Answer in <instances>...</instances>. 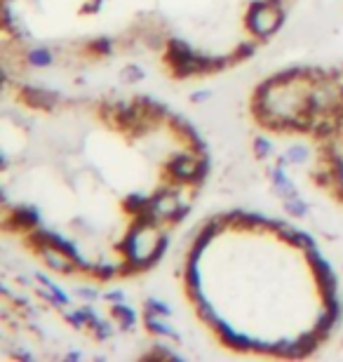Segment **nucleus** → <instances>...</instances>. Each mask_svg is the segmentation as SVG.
<instances>
[{"label":"nucleus","instance_id":"473e14b6","mask_svg":"<svg viewBox=\"0 0 343 362\" xmlns=\"http://www.w3.org/2000/svg\"><path fill=\"white\" fill-rule=\"evenodd\" d=\"M66 358H69V360H80V358H83V356H80V353H78V351H71V353H69V356H66Z\"/></svg>","mask_w":343,"mask_h":362},{"label":"nucleus","instance_id":"ddd939ff","mask_svg":"<svg viewBox=\"0 0 343 362\" xmlns=\"http://www.w3.org/2000/svg\"><path fill=\"white\" fill-rule=\"evenodd\" d=\"M198 264L200 262H191V259H188V264H186L184 278H186V292H188V296H195V294L202 292V275H200Z\"/></svg>","mask_w":343,"mask_h":362},{"label":"nucleus","instance_id":"cd10ccee","mask_svg":"<svg viewBox=\"0 0 343 362\" xmlns=\"http://www.w3.org/2000/svg\"><path fill=\"white\" fill-rule=\"evenodd\" d=\"M284 156H287L289 165H301V163H306V148L301 146V144H294V146H289L287 151H284Z\"/></svg>","mask_w":343,"mask_h":362},{"label":"nucleus","instance_id":"2eb2a0df","mask_svg":"<svg viewBox=\"0 0 343 362\" xmlns=\"http://www.w3.org/2000/svg\"><path fill=\"white\" fill-rule=\"evenodd\" d=\"M339 322H341L339 317L334 315L332 310H327V308H325L322 313L318 315V320H315V327H313V329H315L318 334L322 337V339H327V337H330L332 332H334V327H337Z\"/></svg>","mask_w":343,"mask_h":362},{"label":"nucleus","instance_id":"9b49d317","mask_svg":"<svg viewBox=\"0 0 343 362\" xmlns=\"http://www.w3.org/2000/svg\"><path fill=\"white\" fill-rule=\"evenodd\" d=\"M146 329H149L151 334L160 337V339H172V341H181V334L172 327V325L165 322V315H158V313H153V310H146Z\"/></svg>","mask_w":343,"mask_h":362},{"label":"nucleus","instance_id":"f8f14e48","mask_svg":"<svg viewBox=\"0 0 343 362\" xmlns=\"http://www.w3.org/2000/svg\"><path fill=\"white\" fill-rule=\"evenodd\" d=\"M111 315H113V320L118 322L125 332L132 329V327H134V322H136L134 308H132V306H125V301L113 303V306H111Z\"/></svg>","mask_w":343,"mask_h":362},{"label":"nucleus","instance_id":"7ed1b4c3","mask_svg":"<svg viewBox=\"0 0 343 362\" xmlns=\"http://www.w3.org/2000/svg\"><path fill=\"white\" fill-rule=\"evenodd\" d=\"M184 205L179 198V193L177 191H170V188H160L158 193H153L151 195V205L149 209L153 214H156V219L160 223H165V221H170L174 219V214H177V209Z\"/></svg>","mask_w":343,"mask_h":362},{"label":"nucleus","instance_id":"6ab92c4d","mask_svg":"<svg viewBox=\"0 0 343 362\" xmlns=\"http://www.w3.org/2000/svg\"><path fill=\"white\" fill-rule=\"evenodd\" d=\"M125 209L129 214H139V212H144V209H149V205H151V195H141V193H132V195H127L125 198Z\"/></svg>","mask_w":343,"mask_h":362},{"label":"nucleus","instance_id":"423d86ee","mask_svg":"<svg viewBox=\"0 0 343 362\" xmlns=\"http://www.w3.org/2000/svg\"><path fill=\"white\" fill-rule=\"evenodd\" d=\"M38 255L42 259V264H45L47 269L54 271V273L71 275L73 271H78V264L73 262V257L66 255V252L59 250V247H42Z\"/></svg>","mask_w":343,"mask_h":362},{"label":"nucleus","instance_id":"a211bd4d","mask_svg":"<svg viewBox=\"0 0 343 362\" xmlns=\"http://www.w3.org/2000/svg\"><path fill=\"white\" fill-rule=\"evenodd\" d=\"M35 280H38L42 287H47L50 292H52V294L57 296V299H59L62 308H64V306H71V296H69L66 292H64V289H62L59 285H57V282H52V280H50L45 273H35Z\"/></svg>","mask_w":343,"mask_h":362},{"label":"nucleus","instance_id":"39448f33","mask_svg":"<svg viewBox=\"0 0 343 362\" xmlns=\"http://www.w3.org/2000/svg\"><path fill=\"white\" fill-rule=\"evenodd\" d=\"M42 221V214L38 207H28V205H17L12 209V212H7V226H14L17 230H24V233H28V230L38 228Z\"/></svg>","mask_w":343,"mask_h":362},{"label":"nucleus","instance_id":"c85d7f7f","mask_svg":"<svg viewBox=\"0 0 343 362\" xmlns=\"http://www.w3.org/2000/svg\"><path fill=\"white\" fill-rule=\"evenodd\" d=\"M76 294L80 296V299H85L87 303H94L99 299V292L94 287H80V289H76Z\"/></svg>","mask_w":343,"mask_h":362},{"label":"nucleus","instance_id":"c756f323","mask_svg":"<svg viewBox=\"0 0 343 362\" xmlns=\"http://www.w3.org/2000/svg\"><path fill=\"white\" fill-rule=\"evenodd\" d=\"M104 299H106V301H111V303L125 301V292H122V289H108V292L104 294Z\"/></svg>","mask_w":343,"mask_h":362},{"label":"nucleus","instance_id":"393cba45","mask_svg":"<svg viewBox=\"0 0 343 362\" xmlns=\"http://www.w3.org/2000/svg\"><path fill=\"white\" fill-rule=\"evenodd\" d=\"M92 334H94V339H99V341H106V339H111L115 334V327L111 322L99 320L97 325H92Z\"/></svg>","mask_w":343,"mask_h":362},{"label":"nucleus","instance_id":"bb28decb","mask_svg":"<svg viewBox=\"0 0 343 362\" xmlns=\"http://www.w3.org/2000/svg\"><path fill=\"white\" fill-rule=\"evenodd\" d=\"M273 141L268 139V136H257V139H254V153H257L259 158H268L273 153Z\"/></svg>","mask_w":343,"mask_h":362},{"label":"nucleus","instance_id":"f03ea898","mask_svg":"<svg viewBox=\"0 0 343 362\" xmlns=\"http://www.w3.org/2000/svg\"><path fill=\"white\" fill-rule=\"evenodd\" d=\"M202 158L205 156H195L193 151H179V153H174L170 160H167V172H170V177L177 181V184L191 186L200 170Z\"/></svg>","mask_w":343,"mask_h":362},{"label":"nucleus","instance_id":"aec40b11","mask_svg":"<svg viewBox=\"0 0 343 362\" xmlns=\"http://www.w3.org/2000/svg\"><path fill=\"white\" fill-rule=\"evenodd\" d=\"M257 49H259V42L257 40H243V42H238L236 49H233V62H247L250 57L257 54Z\"/></svg>","mask_w":343,"mask_h":362},{"label":"nucleus","instance_id":"b1692460","mask_svg":"<svg viewBox=\"0 0 343 362\" xmlns=\"http://www.w3.org/2000/svg\"><path fill=\"white\" fill-rule=\"evenodd\" d=\"M64 317H66V322L73 325V327H85L87 325V315H85V310L83 308H69V306H64Z\"/></svg>","mask_w":343,"mask_h":362},{"label":"nucleus","instance_id":"20e7f679","mask_svg":"<svg viewBox=\"0 0 343 362\" xmlns=\"http://www.w3.org/2000/svg\"><path fill=\"white\" fill-rule=\"evenodd\" d=\"M21 99L24 104L31 108H38V111H54L57 104H59V94L50 92L45 88H38V85H21L19 88Z\"/></svg>","mask_w":343,"mask_h":362},{"label":"nucleus","instance_id":"a878e982","mask_svg":"<svg viewBox=\"0 0 343 362\" xmlns=\"http://www.w3.org/2000/svg\"><path fill=\"white\" fill-rule=\"evenodd\" d=\"M146 310H153V313H158V315H165V317H172L174 315V310L167 306L165 301H160L156 299V296H151L149 301H146Z\"/></svg>","mask_w":343,"mask_h":362},{"label":"nucleus","instance_id":"dca6fc26","mask_svg":"<svg viewBox=\"0 0 343 362\" xmlns=\"http://www.w3.org/2000/svg\"><path fill=\"white\" fill-rule=\"evenodd\" d=\"M26 62L31 64V66H35V69H47V66H52L54 54L50 52L47 47H33V49H28Z\"/></svg>","mask_w":343,"mask_h":362},{"label":"nucleus","instance_id":"1a4fd4ad","mask_svg":"<svg viewBox=\"0 0 343 362\" xmlns=\"http://www.w3.org/2000/svg\"><path fill=\"white\" fill-rule=\"evenodd\" d=\"M268 179H271V184H273V191L277 195H282V200L298 195L294 181L287 177V172H284L282 165H273V168H268Z\"/></svg>","mask_w":343,"mask_h":362},{"label":"nucleus","instance_id":"2f4dec72","mask_svg":"<svg viewBox=\"0 0 343 362\" xmlns=\"http://www.w3.org/2000/svg\"><path fill=\"white\" fill-rule=\"evenodd\" d=\"M205 99H209V92H207V90H200V92H195V94H193V101H195V104H200V101H205Z\"/></svg>","mask_w":343,"mask_h":362},{"label":"nucleus","instance_id":"412c9836","mask_svg":"<svg viewBox=\"0 0 343 362\" xmlns=\"http://www.w3.org/2000/svg\"><path fill=\"white\" fill-rule=\"evenodd\" d=\"M87 52H92L94 57H111L113 54V40L101 35V38H94L87 42Z\"/></svg>","mask_w":343,"mask_h":362},{"label":"nucleus","instance_id":"9d476101","mask_svg":"<svg viewBox=\"0 0 343 362\" xmlns=\"http://www.w3.org/2000/svg\"><path fill=\"white\" fill-rule=\"evenodd\" d=\"M136 101H139V106H141L144 115H146V118H149L151 122L170 120V115H172L170 106L163 104L160 99L151 97V94H141V97H136Z\"/></svg>","mask_w":343,"mask_h":362},{"label":"nucleus","instance_id":"4be33fe9","mask_svg":"<svg viewBox=\"0 0 343 362\" xmlns=\"http://www.w3.org/2000/svg\"><path fill=\"white\" fill-rule=\"evenodd\" d=\"M284 209H287L291 216H306V214H308V202L301 200V195L284 198Z\"/></svg>","mask_w":343,"mask_h":362},{"label":"nucleus","instance_id":"f3484780","mask_svg":"<svg viewBox=\"0 0 343 362\" xmlns=\"http://www.w3.org/2000/svg\"><path fill=\"white\" fill-rule=\"evenodd\" d=\"M90 275H92V278H97L99 282H108V280H113V278H118V275H120V266L118 264H106V262L92 264Z\"/></svg>","mask_w":343,"mask_h":362},{"label":"nucleus","instance_id":"f257e3e1","mask_svg":"<svg viewBox=\"0 0 343 362\" xmlns=\"http://www.w3.org/2000/svg\"><path fill=\"white\" fill-rule=\"evenodd\" d=\"M284 7H275L268 0H254L245 12V24L254 38H271L282 26Z\"/></svg>","mask_w":343,"mask_h":362},{"label":"nucleus","instance_id":"4468645a","mask_svg":"<svg viewBox=\"0 0 343 362\" xmlns=\"http://www.w3.org/2000/svg\"><path fill=\"white\" fill-rule=\"evenodd\" d=\"M298 339V349H301V358H308V356H313L318 349H320V344L325 341L322 337L318 334L315 329H308V332H303L301 337H296Z\"/></svg>","mask_w":343,"mask_h":362},{"label":"nucleus","instance_id":"6e6552de","mask_svg":"<svg viewBox=\"0 0 343 362\" xmlns=\"http://www.w3.org/2000/svg\"><path fill=\"white\" fill-rule=\"evenodd\" d=\"M313 273H315V280H318V287H320V294H334L339 292V278L334 269L330 266V262L322 257L313 264Z\"/></svg>","mask_w":343,"mask_h":362},{"label":"nucleus","instance_id":"5701e85b","mask_svg":"<svg viewBox=\"0 0 343 362\" xmlns=\"http://www.w3.org/2000/svg\"><path fill=\"white\" fill-rule=\"evenodd\" d=\"M120 81H125V83H139V81H144V69L139 66V64H127L125 69L120 71Z\"/></svg>","mask_w":343,"mask_h":362},{"label":"nucleus","instance_id":"0eeeda50","mask_svg":"<svg viewBox=\"0 0 343 362\" xmlns=\"http://www.w3.org/2000/svg\"><path fill=\"white\" fill-rule=\"evenodd\" d=\"M219 334V339L226 344V346H231V349H236V351H252V341L254 339L252 337H247V334H240V332H236L231 327V322H226L219 317V322L211 327Z\"/></svg>","mask_w":343,"mask_h":362},{"label":"nucleus","instance_id":"7c9ffc66","mask_svg":"<svg viewBox=\"0 0 343 362\" xmlns=\"http://www.w3.org/2000/svg\"><path fill=\"white\" fill-rule=\"evenodd\" d=\"M188 214H191V207H188V205H181L179 209H177V214H174V219H172V223H181V221H184L186 219V216Z\"/></svg>","mask_w":343,"mask_h":362}]
</instances>
